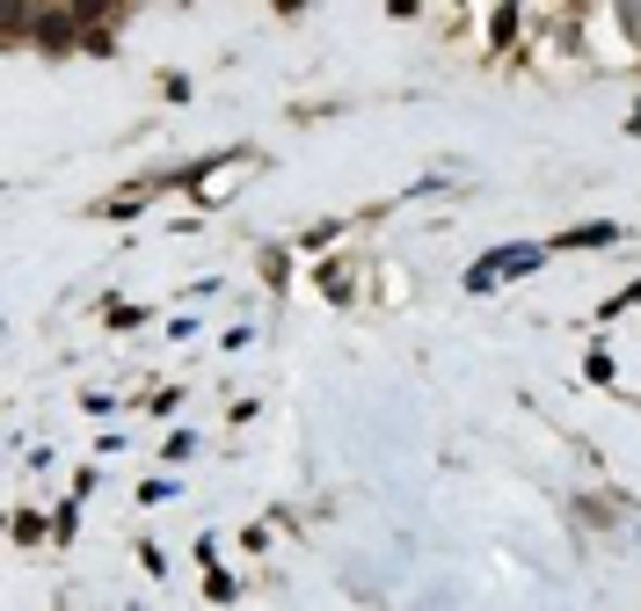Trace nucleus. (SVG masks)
I'll list each match as a JSON object with an SVG mask.
<instances>
[{
	"label": "nucleus",
	"instance_id": "6e6552de",
	"mask_svg": "<svg viewBox=\"0 0 641 611\" xmlns=\"http://www.w3.org/2000/svg\"><path fill=\"white\" fill-rule=\"evenodd\" d=\"M619 23H627V29L641 37V0H619Z\"/></svg>",
	"mask_w": 641,
	"mask_h": 611
},
{
	"label": "nucleus",
	"instance_id": "f03ea898",
	"mask_svg": "<svg viewBox=\"0 0 641 611\" xmlns=\"http://www.w3.org/2000/svg\"><path fill=\"white\" fill-rule=\"evenodd\" d=\"M74 29H80L74 8H45V15H37V51H51V59H59V51H74L80 44Z\"/></svg>",
	"mask_w": 641,
	"mask_h": 611
},
{
	"label": "nucleus",
	"instance_id": "39448f33",
	"mask_svg": "<svg viewBox=\"0 0 641 611\" xmlns=\"http://www.w3.org/2000/svg\"><path fill=\"white\" fill-rule=\"evenodd\" d=\"M627 306H641V284H627V292H613V298H605V306H598V314L613 320V314H627Z\"/></svg>",
	"mask_w": 641,
	"mask_h": 611
},
{
	"label": "nucleus",
	"instance_id": "423d86ee",
	"mask_svg": "<svg viewBox=\"0 0 641 611\" xmlns=\"http://www.w3.org/2000/svg\"><path fill=\"white\" fill-rule=\"evenodd\" d=\"M583 371H591L598 386H613V357H605V349H591V357H583Z\"/></svg>",
	"mask_w": 641,
	"mask_h": 611
},
{
	"label": "nucleus",
	"instance_id": "f257e3e1",
	"mask_svg": "<svg viewBox=\"0 0 641 611\" xmlns=\"http://www.w3.org/2000/svg\"><path fill=\"white\" fill-rule=\"evenodd\" d=\"M546 263V247L540 241H511V247H489V255H481V263L467 269V292L481 298V292H495V284H503V277H532V269Z\"/></svg>",
	"mask_w": 641,
	"mask_h": 611
},
{
	"label": "nucleus",
	"instance_id": "9d476101",
	"mask_svg": "<svg viewBox=\"0 0 641 611\" xmlns=\"http://www.w3.org/2000/svg\"><path fill=\"white\" fill-rule=\"evenodd\" d=\"M277 8H285V15H299V8H306V0H277Z\"/></svg>",
	"mask_w": 641,
	"mask_h": 611
},
{
	"label": "nucleus",
	"instance_id": "0eeeda50",
	"mask_svg": "<svg viewBox=\"0 0 641 611\" xmlns=\"http://www.w3.org/2000/svg\"><path fill=\"white\" fill-rule=\"evenodd\" d=\"M15 538H23V546H37V538H45V517L23 510V517H15Z\"/></svg>",
	"mask_w": 641,
	"mask_h": 611
},
{
	"label": "nucleus",
	"instance_id": "7ed1b4c3",
	"mask_svg": "<svg viewBox=\"0 0 641 611\" xmlns=\"http://www.w3.org/2000/svg\"><path fill=\"white\" fill-rule=\"evenodd\" d=\"M613 241H619V226L613 219H591V226H568L554 247H613Z\"/></svg>",
	"mask_w": 641,
	"mask_h": 611
},
{
	"label": "nucleus",
	"instance_id": "1a4fd4ad",
	"mask_svg": "<svg viewBox=\"0 0 641 611\" xmlns=\"http://www.w3.org/2000/svg\"><path fill=\"white\" fill-rule=\"evenodd\" d=\"M387 15H416V0H387Z\"/></svg>",
	"mask_w": 641,
	"mask_h": 611
},
{
	"label": "nucleus",
	"instance_id": "20e7f679",
	"mask_svg": "<svg viewBox=\"0 0 641 611\" xmlns=\"http://www.w3.org/2000/svg\"><path fill=\"white\" fill-rule=\"evenodd\" d=\"M495 44H511V37H518V0H503V8H495V29H489Z\"/></svg>",
	"mask_w": 641,
	"mask_h": 611
}]
</instances>
